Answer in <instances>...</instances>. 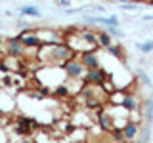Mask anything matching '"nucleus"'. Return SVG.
I'll return each instance as SVG.
<instances>
[{
	"label": "nucleus",
	"mask_w": 153,
	"mask_h": 143,
	"mask_svg": "<svg viewBox=\"0 0 153 143\" xmlns=\"http://www.w3.org/2000/svg\"><path fill=\"white\" fill-rule=\"evenodd\" d=\"M38 50H40L38 52V59L42 61V67H61L69 59H73V57L79 55L67 42H59V44H42Z\"/></svg>",
	"instance_id": "obj_1"
},
{
	"label": "nucleus",
	"mask_w": 153,
	"mask_h": 143,
	"mask_svg": "<svg viewBox=\"0 0 153 143\" xmlns=\"http://www.w3.org/2000/svg\"><path fill=\"white\" fill-rule=\"evenodd\" d=\"M61 71H63V74H65L67 80H82L84 74H86V67L80 63L79 55L61 65Z\"/></svg>",
	"instance_id": "obj_2"
},
{
	"label": "nucleus",
	"mask_w": 153,
	"mask_h": 143,
	"mask_svg": "<svg viewBox=\"0 0 153 143\" xmlns=\"http://www.w3.org/2000/svg\"><path fill=\"white\" fill-rule=\"evenodd\" d=\"M109 80V73L103 69V67H98V69H88L82 78L84 86H103Z\"/></svg>",
	"instance_id": "obj_3"
},
{
	"label": "nucleus",
	"mask_w": 153,
	"mask_h": 143,
	"mask_svg": "<svg viewBox=\"0 0 153 143\" xmlns=\"http://www.w3.org/2000/svg\"><path fill=\"white\" fill-rule=\"evenodd\" d=\"M6 54L13 59H19V57L25 55V46H23L19 35H13V36H8L6 38Z\"/></svg>",
	"instance_id": "obj_4"
},
{
	"label": "nucleus",
	"mask_w": 153,
	"mask_h": 143,
	"mask_svg": "<svg viewBox=\"0 0 153 143\" xmlns=\"http://www.w3.org/2000/svg\"><path fill=\"white\" fill-rule=\"evenodd\" d=\"M19 38H21L25 50H38L42 46L40 36L36 35V29H27V31H19Z\"/></svg>",
	"instance_id": "obj_5"
},
{
	"label": "nucleus",
	"mask_w": 153,
	"mask_h": 143,
	"mask_svg": "<svg viewBox=\"0 0 153 143\" xmlns=\"http://www.w3.org/2000/svg\"><path fill=\"white\" fill-rule=\"evenodd\" d=\"M79 59H80V63L86 67V71H88V69H98V67H102V63H100V54H98V50H86V52H80V54H79Z\"/></svg>",
	"instance_id": "obj_6"
},
{
	"label": "nucleus",
	"mask_w": 153,
	"mask_h": 143,
	"mask_svg": "<svg viewBox=\"0 0 153 143\" xmlns=\"http://www.w3.org/2000/svg\"><path fill=\"white\" fill-rule=\"evenodd\" d=\"M36 35L40 36L42 44H59V42H65L63 32L52 31V29H36Z\"/></svg>",
	"instance_id": "obj_7"
},
{
	"label": "nucleus",
	"mask_w": 153,
	"mask_h": 143,
	"mask_svg": "<svg viewBox=\"0 0 153 143\" xmlns=\"http://www.w3.org/2000/svg\"><path fill=\"white\" fill-rule=\"evenodd\" d=\"M98 124H100V128H102L103 132H109V133L117 128V124H115V120H113V114L111 113H105L103 109H100V111H98Z\"/></svg>",
	"instance_id": "obj_8"
},
{
	"label": "nucleus",
	"mask_w": 153,
	"mask_h": 143,
	"mask_svg": "<svg viewBox=\"0 0 153 143\" xmlns=\"http://www.w3.org/2000/svg\"><path fill=\"white\" fill-rule=\"evenodd\" d=\"M138 132H140V124L134 122V120H128L123 126V133H124V139L126 141H134L136 136H138Z\"/></svg>",
	"instance_id": "obj_9"
},
{
	"label": "nucleus",
	"mask_w": 153,
	"mask_h": 143,
	"mask_svg": "<svg viewBox=\"0 0 153 143\" xmlns=\"http://www.w3.org/2000/svg\"><path fill=\"white\" fill-rule=\"evenodd\" d=\"M138 107H140V103H138V97L126 92V97H124V101H123V109H124L126 113H136Z\"/></svg>",
	"instance_id": "obj_10"
},
{
	"label": "nucleus",
	"mask_w": 153,
	"mask_h": 143,
	"mask_svg": "<svg viewBox=\"0 0 153 143\" xmlns=\"http://www.w3.org/2000/svg\"><path fill=\"white\" fill-rule=\"evenodd\" d=\"M124 97H126V92L121 88H117L111 95H107V101L113 105V107H123V101H124Z\"/></svg>",
	"instance_id": "obj_11"
},
{
	"label": "nucleus",
	"mask_w": 153,
	"mask_h": 143,
	"mask_svg": "<svg viewBox=\"0 0 153 143\" xmlns=\"http://www.w3.org/2000/svg\"><path fill=\"white\" fill-rule=\"evenodd\" d=\"M17 12L21 13V15L25 17H40V10L36 6H33V4H25V6H19Z\"/></svg>",
	"instance_id": "obj_12"
},
{
	"label": "nucleus",
	"mask_w": 153,
	"mask_h": 143,
	"mask_svg": "<svg viewBox=\"0 0 153 143\" xmlns=\"http://www.w3.org/2000/svg\"><path fill=\"white\" fill-rule=\"evenodd\" d=\"M105 50H107V54L109 55H113V57H117L119 61H124L126 59V55H124V50H123V46H119V44H113L109 46V48H105Z\"/></svg>",
	"instance_id": "obj_13"
},
{
	"label": "nucleus",
	"mask_w": 153,
	"mask_h": 143,
	"mask_svg": "<svg viewBox=\"0 0 153 143\" xmlns=\"http://www.w3.org/2000/svg\"><path fill=\"white\" fill-rule=\"evenodd\" d=\"M113 44V36L107 31H100L98 32V46L100 48H109Z\"/></svg>",
	"instance_id": "obj_14"
},
{
	"label": "nucleus",
	"mask_w": 153,
	"mask_h": 143,
	"mask_svg": "<svg viewBox=\"0 0 153 143\" xmlns=\"http://www.w3.org/2000/svg\"><path fill=\"white\" fill-rule=\"evenodd\" d=\"M136 50H140L142 54H151L153 52V40H146V42H138Z\"/></svg>",
	"instance_id": "obj_15"
},
{
	"label": "nucleus",
	"mask_w": 153,
	"mask_h": 143,
	"mask_svg": "<svg viewBox=\"0 0 153 143\" xmlns=\"http://www.w3.org/2000/svg\"><path fill=\"white\" fill-rule=\"evenodd\" d=\"M0 84H2V86H6V88H10V86H12L13 84V78H12V74H4L2 76V78H0Z\"/></svg>",
	"instance_id": "obj_16"
},
{
	"label": "nucleus",
	"mask_w": 153,
	"mask_h": 143,
	"mask_svg": "<svg viewBox=\"0 0 153 143\" xmlns=\"http://www.w3.org/2000/svg\"><path fill=\"white\" fill-rule=\"evenodd\" d=\"M138 76H140V80H142L146 86H151V78L146 74V71H140V73H138Z\"/></svg>",
	"instance_id": "obj_17"
},
{
	"label": "nucleus",
	"mask_w": 153,
	"mask_h": 143,
	"mask_svg": "<svg viewBox=\"0 0 153 143\" xmlns=\"http://www.w3.org/2000/svg\"><path fill=\"white\" fill-rule=\"evenodd\" d=\"M121 10H124V12H138V6H134V4H123Z\"/></svg>",
	"instance_id": "obj_18"
},
{
	"label": "nucleus",
	"mask_w": 153,
	"mask_h": 143,
	"mask_svg": "<svg viewBox=\"0 0 153 143\" xmlns=\"http://www.w3.org/2000/svg\"><path fill=\"white\" fill-rule=\"evenodd\" d=\"M107 32H109L111 36H121V31H119L117 27H109V29H107Z\"/></svg>",
	"instance_id": "obj_19"
},
{
	"label": "nucleus",
	"mask_w": 153,
	"mask_h": 143,
	"mask_svg": "<svg viewBox=\"0 0 153 143\" xmlns=\"http://www.w3.org/2000/svg\"><path fill=\"white\" fill-rule=\"evenodd\" d=\"M121 4H130V0H119Z\"/></svg>",
	"instance_id": "obj_20"
},
{
	"label": "nucleus",
	"mask_w": 153,
	"mask_h": 143,
	"mask_svg": "<svg viewBox=\"0 0 153 143\" xmlns=\"http://www.w3.org/2000/svg\"><path fill=\"white\" fill-rule=\"evenodd\" d=\"M124 143H132V141H124Z\"/></svg>",
	"instance_id": "obj_21"
},
{
	"label": "nucleus",
	"mask_w": 153,
	"mask_h": 143,
	"mask_svg": "<svg viewBox=\"0 0 153 143\" xmlns=\"http://www.w3.org/2000/svg\"><path fill=\"white\" fill-rule=\"evenodd\" d=\"M143 2H146V0H143Z\"/></svg>",
	"instance_id": "obj_22"
},
{
	"label": "nucleus",
	"mask_w": 153,
	"mask_h": 143,
	"mask_svg": "<svg viewBox=\"0 0 153 143\" xmlns=\"http://www.w3.org/2000/svg\"><path fill=\"white\" fill-rule=\"evenodd\" d=\"M0 86H2V84H0Z\"/></svg>",
	"instance_id": "obj_23"
}]
</instances>
